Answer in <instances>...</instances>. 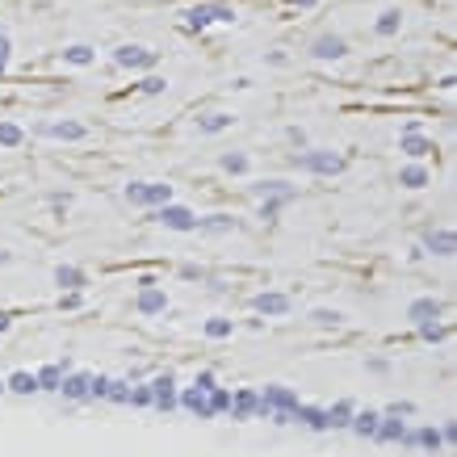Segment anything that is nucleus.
Instances as JSON below:
<instances>
[{"label":"nucleus","mask_w":457,"mask_h":457,"mask_svg":"<svg viewBox=\"0 0 457 457\" xmlns=\"http://www.w3.org/2000/svg\"><path fill=\"white\" fill-rule=\"evenodd\" d=\"M126 202L131 206H164V202H172V185H126Z\"/></svg>","instance_id":"obj_1"},{"label":"nucleus","mask_w":457,"mask_h":457,"mask_svg":"<svg viewBox=\"0 0 457 457\" xmlns=\"http://www.w3.org/2000/svg\"><path fill=\"white\" fill-rule=\"evenodd\" d=\"M114 63L118 67H131V72H143V67H155L160 63V50H151V46H118L114 50Z\"/></svg>","instance_id":"obj_2"},{"label":"nucleus","mask_w":457,"mask_h":457,"mask_svg":"<svg viewBox=\"0 0 457 457\" xmlns=\"http://www.w3.org/2000/svg\"><path fill=\"white\" fill-rule=\"evenodd\" d=\"M294 164H298V168H307V172H323V177H331V172H340V168H344V155H331V151H302V155H294Z\"/></svg>","instance_id":"obj_3"},{"label":"nucleus","mask_w":457,"mask_h":457,"mask_svg":"<svg viewBox=\"0 0 457 457\" xmlns=\"http://www.w3.org/2000/svg\"><path fill=\"white\" fill-rule=\"evenodd\" d=\"M210 21H235V9L231 4H197L193 13H189V30H206Z\"/></svg>","instance_id":"obj_4"},{"label":"nucleus","mask_w":457,"mask_h":457,"mask_svg":"<svg viewBox=\"0 0 457 457\" xmlns=\"http://www.w3.org/2000/svg\"><path fill=\"white\" fill-rule=\"evenodd\" d=\"M155 219H160L164 227H172V231H193V227H197V219H193V214H189L185 206H172V202H164Z\"/></svg>","instance_id":"obj_5"},{"label":"nucleus","mask_w":457,"mask_h":457,"mask_svg":"<svg viewBox=\"0 0 457 457\" xmlns=\"http://www.w3.org/2000/svg\"><path fill=\"white\" fill-rule=\"evenodd\" d=\"M138 311H143V315H160V311H168V294L155 290V281H143V290H138Z\"/></svg>","instance_id":"obj_6"},{"label":"nucleus","mask_w":457,"mask_h":457,"mask_svg":"<svg viewBox=\"0 0 457 457\" xmlns=\"http://www.w3.org/2000/svg\"><path fill=\"white\" fill-rule=\"evenodd\" d=\"M151 403H155L160 412H172V407H177V382H172V373H164V378L151 382Z\"/></svg>","instance_id":"obj_7"},{"label":"nucleus","mask_w":457,"mask_h":457,"mask_svg":"<svg viewBox=\"0 0 457 457\" xmlns=\"http://www.w3.org/2000/svg\"><path fill=\"white\" fill-rule=\"evenodd\" d=\"M227 412L235 415V419H248V415H252V412L269 415V407L260 403V395H256V390H239V395L231 399V407H227Z\"/></svg>","instance_id":"obj_8"},{"label":"nucleus","mask_w":457,"mask_h":457,"mask_svg":"<svg viewBox=\"0 0 457 457\" xmlns=\"http://www.w3.org/2000/svg\"><path fill=\"white\" fill-rule=\"evenodd\" d=\"M311 55H315V59H344V55H348V43H344L340 34H319L315 46H311Z\"/></svg>","instance_id":"obj_9"},{"label":"nucleus","mask_w":457,"mask_h":457,"mask_svg":"<svg viewBox=\"0 0 457 457\" xmlns=\"http://www.w3.org/2000/svg\"><path fill=\"white\" fill-rule=\"evenodd\" d=\"M252 307H256L260 315H285V311H290V298H285V294H256Z\"/></svg>","instance_id":"obj_10"},{"label":"nucleus","mask_w":457,"mask_h":457,"mask_svg":"<svg viewBox=\"0 0 457 457\" xmlns=\"http://www.w3.org/2000/svg\"><path fill=\"white\" fill-rule=\"evenodd\" d=\"M181 403L189 407L193 415H202V419H214V412H210V399H206V390H197V386H189L181 395Z\"/></svg>","instance_id":"obj_11"},{"label":"nucleus","mask_w":457,"mask_h":457,"mask_svg":"<svg viewBox=\"0 0 457 457\" xmlns=\"http://www.w3.org/2000/svg\"><path fill=\"white\" fill-rule=\"evenodd\" d=\"M424 248H428V252H436V256H453V252H457V239L449 235V231H432V235L424 239Z\"/></svg>","instance_id":"obj_12"},{"label":"nucleus","mask_w":457,"mask_h":457,"mask_svg":"<svg viewBox=\"0 0 457 457\" xmlns=\"http://www.w3.org/2000/svg\"><path fill=\"white\" fill-rule=\"evenodd\" d=\"M407 315H412V323H432L441 315V302H436V298H419V302L407 307Z\"/></svg>","instance_id":"obj_13"},{"label":"nucleus","mask_w":457,"mask_h":457,"mask_svg":"<svg viewBox=\"0 0 457 457\" xmlns=\"http://www.w3.org/2000/svg\"><path fill=\"white\" fill-rule=\"evenodd\" d=\"M403 445H424V449H441V445H445V436H441L436 428H419V432H407V436H403Z\"/></svg>","instance_id":"obj_14"},{"label":"nucleus","mask_w":457,"mask_h":457,"mask_svg":"<svg viewBox=\"0 0 457 457\" xmlns=\"http://www.w3.org/2000/svg\"><path fill=\"white\" fill-rule=\"evenodd\" d=\"M407 436V428H403V419L395 415V419H378V432H373V441H403Z\"/></svg>","instance_id":"obj_15"},{"label":"nucleus","mask_w":457,"mask_h":457,"mask_svg":"<svg viewBox=\"0 0 457 457\" xmlns=\"http://www.w3.org/2000/svg\"><path fill=\"white\" fill-rule=\"evenodd\" d=\"M89 386H92V373H76V378H67L59 390H63L67 399H89Z\"/></svg>","instance_id":"obj_16"},{"label":"nucleus","mask_w":457,"mask_h":457,"mask_svg":"<svg viewBox=\"0 0 457 457\" xmlns=\"http://www.w3.org/2000/svg\"><path fill=\"white\" fill-rule=\"evenodd\" d=\"M43 135H50V138H84L89 131H84L80 122H50V126H43Z\"/></svg>","instance_id":"obj_17"},{"label":"nucleus","mask_w":457,"mask_h":457,"mask_svg":"<svg viewBox=\"0 0 457 457\" xmlns=\"http://www.w3.org/2000/svg\"><path fill=\"white\" fill-rule=\"evenodd\" d=\"M378 419H382L378 412H361V415H353L348 424H353V432H357V436H369V441H373V432H378Z\"/></svg>","instance_id":"obj_18"},{"label":"nucleus","mask_w":457,"mask_h":457,"mask_svg":"<svg viewBox=\"0 0 457 457\" xmlns=\"http://www.w3.org/2000/svg\"><path fill=\"white\" fill-rule=\"evenodd\" d=\"M403 151L419 160V155H428V151H432V143H428V138L419 135V131H407V135H403Z\"/></svg>","instance_id":"obj_19"},{"label":"nucleus","mask_w":457,"mask_h":457,"mask_svg":"<svg viewBox=\"0 0 457 457\" xmlns=\"http://www.w3.org/2000/svg\"><path fill=\"white\" fill-rule=\"evenodd\" d=\"M235 227V219H227V214H210V219H197V227L193 231H210V235H219V231H231Z\"/></svg>","instance_id":"obj_20"},{"label":"nucleus","mask_w":457,"mask_h":457,"mask_svg":"<svg viewBox=\"0 0 457 457\" xmlns=\"http://www.w3.org/2000/svg\"><path fill=\"white\" fill-rule=\"evenodd\" d=\"M327 415V428H348V419H353V403H336Z\"/></svg>","instance_id":"obj_21"},{"label":"nucleus","mask_w":457,"mask_h":457,"mask_svg":"<svg viewBox=\"0 0 457 457\" xmlns=\"http://www.w3.org/2000/svg\"><path fill=\"white\" fill-rule=\"evenodd\" d=\"M399 26H403V17H399V9H390V13H382V17H378V34H382V38H390V34H399Z\"/></svg>","instance_id":"obj_22"},{"label":"nucleus","mask_w":457,"mask_h":457,"mask_svg":"<svg viewBox=\"0 0 457 457\" xmlns=\"http://www.w3.org/2000/svg\"><path fill=\"white\" fill-rule=\"evenodd\" d=\"M9 390H17V395H34V390H38V378H34V373H13V378H9Z\"/></svg>","instance_id":"obj_23"},{"label":"nucleus","mask_w":457,"mask_h":457,"mask_svg":"<svg viewBox=\"0 0 457 457\" xmlns=\"http://www.w3.org/2000/svg\"><path fill=\"white\" fill-rule=\"evenodd\" d=\"M38 378V390H59V382H63V369L59 365H46L43 373H34Z\"/></svg>","instance_id":"obj_24"},{"label":"nucleus","mask_w":457,"mask_h":457,"mask_svg":"<svg viewBox=\"0 0 457 457\" xmlns=\"http://www.w3.org/2000/svg\"><path fill=\"white\" fill-rule=\"evenodd\" d=\"M55 281H59V285H67V290H76V285H84V273H80V269L59 265V269H55Z\"/></svg>","instance_id":"obj_25"},{"label":"nucleus","mask_w":457,"mask_h":457,"mask_svg":"<svg viewBox=\"0 0 457 457\" xmlns=\"http://www.w3.org/2000/svg\"><path fill=\"white\" fill-rule=\"evenodd\" d=\"M231 122H235L231 114H210V118H202V131L206 135H219V131H227Z\"/></svg>","instance_id":"obj_26"},{"label":"nucleus","mask_w":457,"mask_h":457,"mask_svg":"<svg viewBox=\"0 0 457 457\" xmlns=\"http://www.w3.org/2000/svg\"><path fill=\"white\" fill-rule=\"evenodd\" d=\"M399 181L407 185V189H424V185H428V172H424L419 164H412V168H403V177H399Z\"/></svg>","instance_id":"obj_27"},{"label":"nucleus","mask_w":457,"mask_h":457,"mask_svg":"<svg viewBox=\"0 0 457 457\" xmlns=\"http://www.w3.org/2000/svg\"><path fill=\"white\" fill-rule=\"evenodd\" d=\"M63 59H67V63H76V67H84V63H92V46H67V50H63Z\"/></svg>","instance_id":"obj_28"},{"label":"nucleus","mask_w":457,"mask_h":457,"mask_svg":"<svg viewBox=\"0 0 457 457\" xmlns=\"http://www.w3.org/2000/svg\"><path fill=\"white\" fill-rule=\"evenodd\" d=\"M206 395H210V412H214V415H219V412H227V407H231V390H219V386H210Z\"/></svg>","instance_id":"obj_29"},{"label":"nucleus","mask_w":457,"mask_h":457,"mask_svg":"<svg viewBox=\"0 0 457 457\" xmlns=\"http://www.w3.org/2000/svg\"><path fill=\"white\" fill-rule=\"evenodd\" d=\"M21 126H13V122H0V147H17L21 143Z\"/></svg>","instance_id":"obj_30"},{"label":"nucleus","mask_w":457,"mask_h":457,"mask_svg":"<svg viewBox=\"0 0 457 457\" xmlns=\"http://www.w3.org/2000/svg\"><path fill=\"white\" fill-rule=\"evenodd\" d=\"M223 168H227V172H248V155L227 151V155H223Z\"/></svg>","instance_id":"obj_31"},{"label":"nucleus","mask_w":457,"mask_h":457,"mask_svg":"<svg viewBox=\"0 0 457 457\" xmlns=\"http://www.w3.org/2000/svg\"><path fill=\"white\" fill-rule=\"evenodd\" d=\"M206 336H210V340H223V336H231V319H210V323H206Z\"/></svg>","instance_id":"obj_32"},{"label":"nucleus","mask_w":457,"mask_h":457,"mask_svg":"<svg viewBox=\"0 0 457 457\" xmlns=\"http://www.w3.org/2000/svg\"><path fill=\"white\" fill-rule=\"evenodd\" d=\"M256 189H260V193H277V197H294V189L285 181H265V185H256Z\"/></svg>","instance_id":"obj_33"},{"label":"nucleus","mask_w":457,"mask_h":457,"mask_svg":"<svg viewBox=\"0 0 457 457\" xmlns=\"http://www.w3.org/2000/svg\"><path fill=\"white\" fill-rule=\"evenodd\" d=\"M126 403H138V407H147V403H151V386H135V390L126 395Z\"/></svg>","instance_id":"obj_34"},{"label":"nucleus","mask_w":457,"mask_h":457,"mask_svg":"<svg viewBox=\"0 0 457 457\" xmlns=\"http://www.w3.org/2000/svg\"><path fill=\"white\" fill-rule=\"evenodd\" d=\"M164 84H168V80H160V76H147V80H143V92H164Z\"/></svg>","instance_id":"obj_35"},{"label":"nucleus","mask_w":457,"mask_h":457,"mask_svg":"<svg viewBox=\"0 0 457 457\" xmlns=\"http://www.w3.org/2000/svg\"><path fill=\"white\" fill-rule=\"evenodd\" d=\"M4 67H9V38L0 34V72H4Z\"/></svg>","instance_id":"obj_36"},{"label":"nucleus","mask_w":457,"mask_h":457,"mask_svg":"<svg viewBox=\"0 0 457 457\" xmlns=\"http://www.w3.org/2000/svg\"><path fill=\"white\" fill-rule=\"evenodd\" d=\"M315 323H340V315L336 311H315Z\"/></svg>","instance_id":"obj_37"},{"label":"nucleus","mask_w":457,"mask_h":457,"mask_svg":"<svg viewBox=\"0 0 457 457\" xmlns=\"http://www.w3.org/2000/svg\"><path fill=\"white\" fill-rule=\"evenodd\" d=\"M193 386H197V390H210V386H214V378H210V373H197V382H193Z\"/></svg>","instance_id":"obj_38"},{"label":"nucleus","mask_w":457,"mask_h":457,"mask_svg":"<svg viewBox=\"0 0 457 457\" xmlns=\"http://www.w3.org/2000/svg\"><path fill=\"white\" fill-rule=\"evenodd\" d=\"M412 412H415L412 403H395V407H390V415H412Z\"/></svg>","instance_id":"obj_39"},{"label":"nucleus","mask_w":457,"mask_h":457,"mask_svg":"<svg viewBox=\"0 0 457 457\" xmlns=\"http://www.w3.org/2000/svg\"><path fill=\"white\" fill-rule=\"evenodd\" d=\"M294 4H302V9H311V4H315V0H294Z\"/></svg>","instance_id":"obj_40"},{"label":"nucleus","mask_w":457,"mask_h":457,"mask_svg":"<svg viewBox=\"0 0 457 457\" xmlns=\"http://www.w3.org/2000/svg\"><path fill=\"white\" fill-rule=\"evenodd\" d=\"M4 327H9V315H0V331H4Z\"/></svg>","instance_id":"obj_41"},{"label":"nucleus","mask_w":457,"mask_h":457,"mask_svg":"<svg viewBox=\"0 0 457 457\" xmlns=\"http://www.w3.org/2000/svg\"><path fill=\"white\" fill-rule=\"evenodd\" d=\"M0 390H4V386H0Z\"/></svg>","instance_id":"obj_42"}]
</instances>
